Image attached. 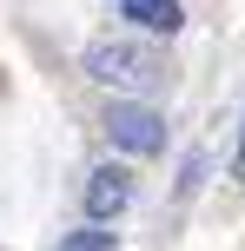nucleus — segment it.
<instances>
[{"instance_id":"423d86ee","label":"nucleus","mask_w":245,"mask_h":251,"mask_svg":"<svg viewBox=\"0 0 245 251\" xmlns=\"http://www.w3.org/2000/svg\"><path fill=\"white\" fill-rule=\"evenodd\" d=\"M199 178H206V159H186V172H179V192H199Z\"/></svg>"},{"instance_id":"7ed1b4c3","label":"nucleus","mask_w":245,"mask_h":251,"mask_svg":"<svg viewBox=\"0 0 245 251\" xmlns=\"http://www.w3.org/2000/svg\"><path fill=\"white\" fill-rule=\"evenodd\" d=\"M126 205H133L126 165H93V172H86V218H93V225H106V218H119Z\"/></svg>"},{"instance_id":"0eeeda50","label":"nucleus","mask_w":245,"mask_h":251,"mask_svg":"<svg viewBox=\"0 0 245 251\" xmlns=\"http://www.w3.org/2000/svg\"><path fill=\"white\" fill-rule=\"evenodd\" d=\"M232 178L245 185V132H239V159H232Z\"/></svg>"},{"instance_id":"f257e3e1","label":"nucleus","mask_w":245,"mask_h":251,"mask_svg":"<svg viewBox=\"0 0 245 251\" xmlns=\"http://www.w3.org/2000/svg\"><path fill=\"white\" fill-rule=\"evenodd\" d=\"M80 73L100 79V86H119V93L166 86V60H159L153 47H139V40H93V47L80 53Z\"/></svg>"},{"instance_id":"39448f33","label":"nucleus","mask_w":245,"mask_h":251,"mask_svg":"<svg viewBox=\"0 0 245 251\" xmlns=\"http://www.w3.org/2000/svg\"><path fill=\"white\" fill-rule=\"evenodd\" d=\"M53 251H113V231H73V238H60Z\"/></svg>"},{"instance_id":"20e7f679","label":"nucleus","mask_w":245,"mask_h":251,"mask_svg":"<svg viewBox=\"0 0 245 251\" xmlns=\"http://www.w3.org/2000/svg\"><path fill=\"white\" fill-rule=\"evenodd\" d=\"M119 13H126L133 26H146V33H179V26H186L179 0H119Z\"/></svg>"},{"instance_id":"f03ea898","label":"nucleus","mask_w":245,"mask_h":251,"mask_svg":"<svg viewBox=\"0 0 245 251\" xmlns=\"http://www.w3.org/2000/svg\"><path fill=\"white\" fill-rule=\"evenodd\" d=\"M106 139L119 152H133V159H153V152H166V119L139 100H113L106 106Z\"/></svg>"}]
</instances>
